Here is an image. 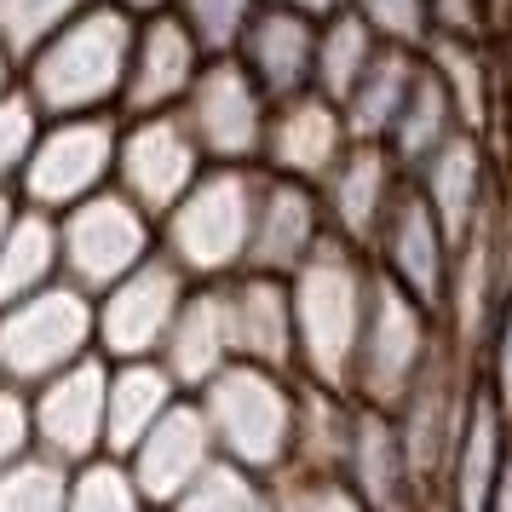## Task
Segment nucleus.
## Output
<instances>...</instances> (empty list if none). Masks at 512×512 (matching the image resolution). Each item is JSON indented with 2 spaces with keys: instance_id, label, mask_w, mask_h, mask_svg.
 Masks as SVG:
<instances>
[{
  "instance_id": "nucleus-42",
  "label": "nucleus",
  "mask_w": 512,
  "mask_h": 512,
  "mask_svg": "<svg viewBox=\"0 0 512 512\" xmlns=\"http://www.w3.org/2000/svg\"><path fill=\"white\" fill-rule=\"evenodd\" d=\"M489 512H512V438H507V461H501V478H495V495H489Z\"/></svg>"
},
{
  "instance_id": "nucleus-20",
  "label": "nucleus",
  "mask_w": 512,
  "mask_h": 512,
  "mask_svg": "<svg viewBox=\"0 0 512 512\" xmlns=\"http://www.w3.org/2000/svg\"><path fill=\"white\" fill-rule=\"evenodd\" d=\"M162 363L185 392H202L219 369L236 363V323H231V277L225 282H190L179 323L167 334Z\"/></svg>"
},
{
  "instance_id": "nucleus-24",
  "label": "nucleus",
  "mask_w": 512,
  "mask_h": 512,
  "mask_svg": "<svg viewBox=\"0 0 512 512\" xmlns=\"http://www.w3.org/2000/svg\"><path fill=\"white\" fill-rule=\"evenodd\" d=\"M346 478L363 489V501L374 512H409L415 501V472L403 455V432H397L392 409H374L357 397V426H351V449H346Z\"/></svg>"
},
{
  "instance_id": "nucleus-45",
  "label": "nucleus",
  "mask_w": 512,
  "mask_h": 512,
  "mask_svg": "<svg viewBox=\"0 0 512 512\" xmlns=\"http://www.w3.org/2000/svg\"><path fill=\"white\" fill-rule=\"evenodd\" d=\"M110 6H121V12H133V18H156V12H173L179 0H110Z\"/></svg>"
},
{
  "instance_id": "nucleus-26",
  "label": "nucleus",
  "mask_w": 512,
  "mask_h": 512,
  "mask_svg": "<svg viewBox=\"0 0 512 512\" xmlns=\"http://www.w3.org/2000/svg\"><path fill=\"white\" fill-rule=\"evenodd\" d=\"M420 70H426V52H409V47H380L374 64L363 70V81L351 87V98L340 104L346 110V127L357 144H386L392 139L403 104L415 93Z\"/></svg>"
},
{
  "instance_id": "nucleus-17",
  "label": "nucleus",
  "mask_w": 512,
  "mask_h": 512,
  "mask_svg": "<svg viewBox=\"0 0 512 512\" xmlns=\"http://www.w3.org/2000/svg\"><path fill=\"white\" fill-rule=\"evenodd\" d=\"M403 162L392 156V144H351L346 162L328 173L323 185V208H328V231L351 242L357 254L374 259V242H380V225L392 213L397 190H403Z\"/></svg>"
},
{
  "instance_id": "nucleus-40",
  "label": "nucleus",
  "mask_w": 512,
  "mask_h": 512,
  "mask_svg": "<svg viewBox=\"0 0 512 512\" xmlns=\"http://www.w3.org/2000/svg\"><path fill=\"white\" fill-rule=\"evenodd\" d=\"M484 386L512 409V288L495 305V323H489V340H484Z\"/></svg>"
},
{
  "instance_id": "nucleus-38",
  "label": "nucleus",
  "mask_w": 512,
  "mask_h": 512,
  "mask_svg": "<svg viewBox=\"0 0 512 512\" xmlns=\"http://www.w3.org/2000/svg\"><path fill=\"white\" fill-rule=\"evenodd\" d=\"M282 512H374L346 472H288L277 478Z\"/></svg>"
},
{
  "instance_id": "nucleus-15",
  "label": "nucleus",
  "mask_w": 512,
  "mask_h": 512,
  "mask_svg": "<svg viewBox=\"0 0 512 512\" xmlns=\"http://www.w3.org/2000/svg\"><path fill=\"white\" fill-rule=\"evenodd\" d=\"M351 127L346 110L334 104L328 93H300V98H282L271 104V127H265V173L277 179H300V185H328V173L346 162L351 150Z\"/></svg>"
},
{
  "instance_id": "nucleus-3",
  "label": "nucleus",
  "mask_w": 512,
  "mask_h": 512,
  "mask_svg": "<svg viewBox=\"0 0 512 512\" xmlns=\"http://www.w3.org/2000/svg\"><path fill=\"white\" fill-rule=\"evenodd\" d=\"M196 397H202V409L213 420V438H219V455L225 461L248 466V472L271 478V484L294 472L305 380L236 357L231 369H219Z\"/></svg>"
},
{
  "instance_id": "nucleus-4",
  "label": "nucleus",
  "mask_w": 512,
  "mask_h": 512,
  "mask_svg": "<svg viewBox=\"0 0 512 512\" xmlns=\"http://www.w3.org/2000/svg\"><path fill=\"white\" fill-rule=\"evenodd\" d=\"M265 167H208L196 190L162 219V254L196 282H225L248 271Z\"/></svg>"
},
{
  "instance_id": "nucleus-14",
  "label": "nucleus",
  "mask_w": 512,
  "mask_h": 512,
  "mask_svg": "<svg viewBox=\"0 0 512 512\" xmlns=\"http://www.w3.org/2000/svg\"><path fill=\"white\" fill-rule=\"evenodd\" d=\"M219 461H225V455H219L213 420H208V409H202L196 392L179 397V403L156 420V432L127 455V466H133V478H139V489H144V501L156 512H167L179 495H190Z\"/></svg>"
},
{
  "instance_id": "nucleus-2",
  "label": "nucleus",
  "mask_w": 512,
  "mask_h": 512,
  "mask_svg": "<svg viewBox=\"0 0 512 512\" xmlns=\"http://www.w3.org/2000/svg\"><path fill=\"white\" fill-rule=\"evenodd\" d=\"M133 41H139V18L110 6V0H93L70 29H58L24 64V87L35 93L41 116L58 121V116L121 110L127 70H133Z\"/></svg>"
},
{
  "instance_id": "nucleus-6",
  "label": "nucleus",
  "mask_w": 512,
  "mask_h": 512,
  "mask_svg": "<svg viewBox=\"0 0 512 512\" xmlns=\"http://www.w3.org/2000/svg\"><path fill=\"white\" fill-rule=\"evenodd\" d=\"M432 305H420L403 282H392L374 265L369 282V317H363V351H357V380L351 392L374 403V409H403L409 392L420 386V374L438 357V328H432Z\"/></svg>"
},
{
  "instance_id": "nucleus-19",
  "label": "nucleus",
  "mask_w": 512,
  "mask_h": 512,
  "mask_svg": "<svg viewBox=\"0 0 512 512\" xmlns=\"http://www.w3.org/2000/svg\"><path fill=\"white\" fill-rule=\"evenodd\" d=\"M317 35H323L317 18L265 0L254 29H248L242 47H236V58L254 70V81L271 93V104H282V98H300V93L317 87Z\"/></svg>"
},
{
  "instance_id": "nucleus-12",
  "label": "nucleus",
  "mask_w": 512,
  "mask_h": 512,
  "mask_svg": "<svg viewBox=\"0 0 512 512\" xmlns=\"http://www.w3.org/2000/svg\"><path fill=\"white\" fill-rule=\"evenodd\" d=\"M35 449L64 466L110 455V357L93 351L75 369L35 386Z\"/></svg>"
},
{
  "instance_id": "nucleus-9",
  "label": "nucleus",
  "mask_w": 512,
  "mask_h": 512,
  "mask_svg": "<svg viewBox=\"0 0 512 512\" xmlns=\"http://www.w3.org/2000/svg\"><path fill=\"white\" fill-rule=\"evenodd\" d=\"M185 127L196 133L208 167H259L265 162V127H271V93L254 81V70L225 52L208 58L190 98L179 104Z\"/></svg>"
},
{
  "instance_id": "nucleus-11",
  "label": "nucleus",
  "mask_w": 512,
  "mask_h": 512,
  "mask_svg": "<svg viewBox=\"0 0 512 512\" xmlns=\"http://www.w3.org/2000/svg\"><path fill=\"white\" fill-rule=\"evenodd\" d=\"M208 173V156L179 110L167 116H133L121 121V156H116V190H127L156 225L185 202L196 179Z\"/></svg>"
},
{
  "instance_id": "nucleus-23",
  "label": "nucleus",
  "mask_w": 512,
  "mask_h": 512,
  "mask_svg": "<svg viewBox=\"0 0 512 512\" xmlns=\"http://www.w3.org/2000/svg\"><path fill=\"white\" fill-rule=\"evenodd\" d=\"M420 190H426V202L438 208L443 231H449V242L461 248L466 236H472V225L484 219V208L495 202L489 196V162H484V133H449V139L426 156V167L420 173H409Z\"/></svg>"
},
{
  "instance_id": "nucleus-44",
  "label": "nucleus",
  "mask_w": 512,
  "mask_h": 512,
  "mask_svg": "<svg viewBox=\"0 0 512 512\" xmlns=\"http://www.w3.org/2000/svg\"><path fill=\"white\" fill-rule=\"evenodd\" d=\"M18 213H24V196H18V190H0V242L12 236V225H18Z\"/></svg>"
},
{
  "instance_id": "nucleus-31",
  "label": "nucleus",
  "mask_w": 512,
  "mask_h": 512,
  "mask_svg": "<svg viewBox=\"0 0 512 512\" xmlns=\"http://www.w3.org/2000/svg\"><path fill=\"white\" fill-rule=\"evenodd\" d=\"M167 512H282V489L271 478L248 472V466L219 461L202 484L190 495H179Z\"/></svg>"
},
{
  "instance_id": "nucleus-32",
  "label": "nucleus",
  "mask_w": 512,
  "mask_h": 512,
  "mask_svg": "<svg viewBox=\"0 0 512 512\" xmlns=\"http://www.w3.org/2000/svg\"><path fill=\"white\" fill-rule=\"evenodd\" d=\"M87 6H93V0H0V41H6V52H12L18 64H29V58L47 47L58 29H70Z\"/></svg>"
},
{
  "instance_id": "nucleus-13",
  "label": "nucleus",
  "mask_w": 512,
  "mask_h": 512,
  "mask_svg": "<svg viewBox=\"0 0 512 512\" xmlns=\"http://www.w3.org/2000/svg\"><path fill=\"white\" fill-rule=\"evenodd\" d=\"M374 265L392 282H403L420 305L443 311L449 305V277H455V242L443 231L438 208L426 202V190L415 179H403L392 213L380 225V242H374Z\"/></svg>"
},
{
  "instance_id": "nucleus-47",
  "label": "nucleus",
  "mask_w": 512,
  "mask_h": 512,
  "mask_svg": "<svg viewBox=\"0 0 512 512\" xmlns=\"http://www.w3.org/2000/svg\"><path fill=\"white\" fill-rule=\"evenodd\" d=\"M420 512H455V501L438 489V495H420Z\"/></svg>"
},
{
  "instance_id": "nucleus-22",
  "label": "nucleus",
  "mask_w": 512,
  "mask_h": 512,
  "mask_svg": "<svg viewBox=\"0 0 512 512\" xmlns=\"http://www.w3.org/2000/svg\"><path fill=\"white\" fill-rule=\"evenodd\" d=\"M231 323H236V357L300 374V328H294V288H288V277H271V271L231 277Z\"/></svg>"
},
{
  "instance_id": "nucleus-29",
  "label": "nucleus",
  "mask_w": 512,
  "mask_h": 512,
  "mask_svg": "<svg viewBox=\"0 0 512 512\" xmlns=\"http://www.w3.org/2000/svg\"><path fill=\"white\" fill-rule=\"evenodd\" d=\"M426 64L438 75L455 110H461V127L466 133H484L495 121V104H489V58L478 41H461V35H432L426 41Z\"/></svg>"
},
{
  "instance_id": "nucleus-41",
  "label": "nucleus",
  "mask_w": 512,
  "mask_h": 512,
  "mask_svg": "<svg viewBox=\"0 0 512 512\" xmlns=\"http://www.w3.org/2000/svg\"><path fill=\"white\" fill-rule=\"evenodd\" d=\"M432 24H438V35L478 41L489 18H484V0H432Z\"/></svg>"
},
{
  "instance_id": "nucleus-21",
  "label": "nucleus",
  "mask_w": 512,
  "mask_h": 512,
  "mask_svg": "<svg viewBox=\"0 0 512 512\" xmlns=\"http://www.w3.org/2000/svg\"><path fill=\"white\" fill-rule=\"evenodd\" d=\"M507 438H512V409L478 374L461 438H455L449 466H443V495L455 501V512H489V495H495V478H501V461H507Z\"/></svg>"
},
{
  "instance_id": "nucleus-33",
  "label": "nucleus",
  "mask_w": 512,
  "mask_h": 512,
  "mask_svg": "<svg viewBox=\"0 0 512 512\" xmlns=\"http://www.w3.org/2000/svg\"><path fill=\"white\" fill-rule=\"evenodd\" d=\"M70 478L75 466L35 449L29 461L0 472V512H70Z\"/></svg>"
},
{
  "instance_id": "nucleus-10",
  "label": "nucleus",
  "mask_w": 512,
  "mask_h": 512,
  "mask_svg": "<svg viewBox=\"0 0 512 512\" xmlns=\"http://www.w3.org/2000/svg\"><path fill=\"white\" fill-rule=\"evenodd\" d=\"M190 271L162 248L144 259L139 271H127L116 288L98 294V351L110 363H139V357H162L167 334L179 323V305L190 294Z\"/></svg>"
},
{
  "instance_id": "nucleus-34",
  "label": "nucleus",
  "mask_w": 512,
  "mask_h": 512,
  "mask_svg": "<svg viewBox=\"0 0 512 512\" xmlns=\"http://www.w3.org/2000/svg\"><path fill=\"white\" fill-rule=\"evenodd\" d=\"M70 512H156L144 501L133 466L116 455H98V461L75 466L70 478Z\"/></svg>"
},
{
  "instance_id": "nucleus-43",
  "label": "nucleus",
  "mask_w": 512,
  "mask_h": 512,
  "mask_svg": "<svg viewBox=\"0 0 512 512\" xmlns=\"http://www.w3.org/2000/svg\"><path fill=\"white\" fill-rule=\"evenodd\" d=\"M277 6H294V12H305V18L323 24V18H334V12H346L351 0H277Z\"/></svg>"
},
{
  "instance_id": "nucleus-18",
  "label": "nucleus",
  "mask_w": 512,
  "mask_h": 512,
  "mask_svg": "<svg viewBox=\"0 0 512 512\" xmlns=\"http://www.w3.org/2000/svg\"><path fill=\"white\" fill-rule=\"evenodd\" d=\"M323 236H328L323 190L300 185V179H277V173H265V185H259V219H254V254H248V271L294 277L305 259L323 248Z\"/></svg>"
},
{
  "instance_id": "nucleus-36",
  "label": "nucleus",
  "mask_w": 512,
  "mask_h": 512,
  "mask_svg": "<svg viewBox=\"0 0 512 512\" xmlns=\"http://www.w3.org/2000/svg\"><path fill=\"white\" fill-rule=\"evenodd\" d=\"M259 6H265V0H179L173 12L185 18V29L202 41L208 58H225V52H236L242 35L254 29Z\"/></svg>"
},
{
  "instance_id": "nucleus-1",
  "label": "nucleus",
  "mask_w": 512,
  "mask_h": 512,
  "mask_svg": "<svg viewBox=\"0 0 512 512\" xmlns=\"http://www.w3.org/2000/svg\"><path fill=\"white\" fill-rule=\"evenodd\" d=\"M369 282H374V259L357 254L334 231L288 277V288H294V328H300V380L351 392L357 351H363V317H369Z\"/></svg>"
},
{
  "instance_id": "nucleus-8",
  "label": "nucleus",
  "mask_w": 512,
  "mask_h": 512,
  "mask_svg": "<svg viewBox=\"0 0 512 512\" xmlns=\"http://www.w3.org/2000/svg\"><path fill=\"white\" fill-rule=\"evenodd\" d=\"M58 231H64V277L87 294L116 288L127 271H139L162 248V225L116 185L58 213Z\"/></svg>"
},
{
  "instance_id": "nucleus-35",
  "label": "nucleus",
  "mask_w": 512,
  "mask_h": 512,
  "mask_svg": "<svg viewBox=\"0 0 512 512\" xmlns=\"http://www.w3.org/2000/svg\"><path fill=\"white\" fill-rule=\"evenodd\" d=\"M41 133H47V116H41L35 93L18 81L12 93L0 98V190H18L29 156H35V144H41Z\"/></svg>"
},
{
  "instance_id": "nucleus-7",
  "label": "nucleus",
  "mask_w": 512,
  "mask_h": 512,
  "mask_svg": "<svg viewBox=\"0 0 512 512\" xmlns=\"http://www.w3.org/2000/svg\"><path fill=\"white\" fill-rule=\"evenodd\" d=\"M116 156H121V110H98V116H58L29 156L18 196L24 208L70 213L98 190L116 185Z\"/></svg>"
},
{
  "instance_id": "nucleus-46",
  "label": "nucleus",
  "mask_w": 512,
  "mask_h": 512,
  "mask_svg": "<svg viewBox=\"0 0 512 512\" xmlns=\"http://www.w3.org/2000/svg\"><path fill=\"white\" fill-rule=\"evenodd\" d=\"M18 81H24V64H18V58H12V52H6V41H0V98L12 93V87H18Z\"/></svg>"
},
{
  "instance_id": "nucleus-28",
  "label": "nucleus",
  "mask_w": 512,
  "mask_h": 512,
  "mask_svg": "<svg viewBox=\"0 0 512 512\" xmlns=\"http://www.w3.org/2000/svg\"><path fill=\"white\" fill-rule=\"evenodd\" d=\"M449 133H461V110H455L449 87H443L438 75H432V64H426L386 144H392V156L403 162V173H420V167H426V156H432Z\"/></svg>"
},
{
  "instance_id": "nucleus-16",
  "label": "nucleus",
  "mask_w": 512,
  "mask_h": 512,
  "mask_svg": "<svg viewBox=\"0 0 512 512\" xmlns=\"http://www.w3.org/2000/svg\"><path fill=\"white\" fill-rule=\"evenodd\" d=\"M202 64H208V52H202V41L185 29L179 12L139 18L133 70H127V93H121V121L179 110L190 98V87H196V75H202Z\"/></svg>"
},
{
  "instance_id": "nucleus-5",
  "label": "nucleus",
  "mask_w": 512,
  "mask_h": 512,
  "mask_svg": "<svg viewBox=\"0 0 512 512\" xmlns=\"http://www.w3.org/2000/svg\"><path fill=\"white\" fill-rule=\"evenodd\" d=\"M98 351V294L58 277L52 288L0 311V380L6 386H47L52 374L75 369Z\"/></svg>"
},
{
  "instance_id": "nucleus-25",
  "label": "nucleus",
  "mask_w": 512,
  "mask_h": 512,
  "mask_svg": "<svg viewBox=\"0 0 512 512\" xmlns=\"http://www.w3.org/2000/svg\"><path fill=\"white\" fill-rule=\"evenodd\" d=\"M179 397H185V386L173 380V369H167L162 357L110 363V455L127 461Z\"/></svg>"
},
{
  "instance_id": "nucleus-27",
  "label": "nucleus",
  "mask_w": 512,
  "mask_h": 512,
  "mask_svg": "<svg viewBox=\"0 0 512 512\" xmlns=\"http://www.w3.org/2000/svg\"><path fill=\"white\" fill-rule=\"evenodd\" d=\"M64 277V231H58V213L47 208H24L12 236L0 242V311L6 305L41 294Z\"/></svg>"
},
{
  "instance_id": "nucleus-39",
  "label": "nucleus",
  "mask_w": 512,
  "mask_h": 512,
  "mask_svg": "<svg viewBox=\"0 0 512 512\" xmlns=\"http://www.w3.org/2000/svg\"><path fill=\"white\" fill-rule=\"evenodd\" d=\"M35 455V397L0 380V472Z\"/></svg>"
},
{
  "instance_id": "nucleus-30",
  "label": "nucleus",
  "mask_w": 512,
  "mask_h": 512,
  "mask_svg": "<svg viewBox=\"0 0 512 512\" xmlns=\"http://www.w3.org/2000/svg\"><path fill=\"white\" fill-rule=\"evenodd\" d=\"M374 52H380V35L351 6L334 12V18H323V35H317V93H328L334 104H346L351 87L374 64Z\"/></svg>"
},
{
  "instance_id": "nucleus-37",
  "label": "nucleus",
  "mask_w": 512,
  "mask_h": 512,
  "mask_svg": "<svg viewBox=\"0 0 512 512\" xmlns=\"http://www.w3.org/2000/svg\"><path fill=\"white\" fill-rule=\"evenodd\" d=\"M351 12L380 35V47L426 52V41L438 35V24H432V0H351Z\"/></svg>"
}]
</instances>
